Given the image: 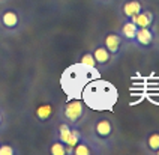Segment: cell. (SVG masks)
I'll list each match as a JSON object with an SVG mask.
<instances>
[{"label":"cell","instance_id":"6da1fadb","mask_svg":"<svg viewBox=\"0 0 159 155\" xmlns=\"http://www.w3.org/2000/svg\"><path fill=\"white\" fill-rule=\"evenodd\" d=\"M80 98L89 109L111 110L117 102V89L105 80H90L84 86Z\"/></svg>","mask_w":159,"mask_h":155},{"label":"cell","instance_id":"7a4b0ae2","mask_svg":"<svg viewBox=\"0 0 159 155\" xmlns=\"http://www.w3.org/2000/svg\"><path fill=\"white\" fill-rule=\"evenodd\" d=\"M95 71H99V69L86 66V65L80 63V62L77 65H72L71 68H68L65 71V74H63V77H62V86H63V89H65V92L66 93H71L74 98H80L84 86L90 80L99 77L98 74L92 75V73H95Z\"/></svg>","mask_w":159,"mask_h":155},{"label":"cell","instance_id":"3957f363","mask_svg":"<svg viewBox=\"0 0 159 155\" xmlns=\"http://www.w3.org/2000/svg\"><path fill=\"white\" fill-rule=\"evenodd\" d=\"M89 115V107L81 98H71L65 101L59 110V119L68 122L71 127H81Z\"/></svg>","mask_w":159,"mask_h":155},{"label":"cell","instance_id":"277c9868","mask_svg":"<svg viewBox=\"0 0 159 155\" xmlns=\"http://www.w3.org/2000/svg\"><path fill=\"white\" fill-rule=\"evenodd\" d=\"M89 137L99 146L111 145L116 139V125L110 118H98L90 127Z\"/></svg>","mask_w":159,"mask_h":155},{"label":"cell","instance_id":"5b68a950","mask_svg":"<svg viewBox=\"0 0 159 155\" xmlns=\"http://www.w3.org/2000/svg\"><path fill=\"white\" fill-rule=\"evenodd\" d=\"M156 38H158L156 27H138L132 45L141 51H149L152 48H155Z\"/></svg>","mask_w":159,"mask_h":155},{"label":"cell","instance_id":"8992f818","mask_svg":"<svg viewBox=\"0 0 159 155\" xmlns=\"http://www.w3.org/2000/svg\"><path fill=\"white\" fill-rule=\"evenodd\" d=\"M101 42H102V45L105 47L111 54L114 56L116 59H119V57L122 56V53L125 51V48H126V42L122 39V36L119 35L117 30L105 32Z\"/></svg>","mask_w":159,"mask_h":155},{"label":"cell","instance_id":"52a82bcc","mask_svg":"<svg viewBox=\"0 0 159 155\" xmlns=\"http://www.w3.org/2000/svg\"><path fill=\"white\" fill-rule=\"evenodd\" d=\"M90 51H92V54H93L95 60H96L98 69H107V68H110V66L117 60L114 56L102 45V42H99V44H96L95 47H92Z\"/></svg>","mask_w":159,"mask_h":155},{"label":"cell","instance_id":"ba28073f","mask_svg":"<svg viewBox=\"0 0 159 155\" xmlns=\"http://www.w3.org/2000/svg\"><path fill=\"white\" fill-rule=\"evenodd\" d=\"M144 8L146 5L143 0H125L119 6V17L122 20H132Z\"/></svg>","mask_w":159,"mask_h":155},{"label":"cell","instance_id":"9c48e42d","mask_svg":"<svg viewBox=\"0 0 159 155\" xmlns=\"http://www.w3.org/2000/svg\"><path fill=\"white\" fill-rule=\"evenodd\" d=\"M101 151H102L101 146L96 145L89 136H84L74 146V149L71 151V155H96Z\"/></svg>","mask_w":159,"mask_h":155},{"label":"cell","instance_id":"30bf717a","mask_svg":"<svg viewBox=\"0 0 159 155\" xmlns=\"http://www.w3.org/2000/svg\"><path fill=\"white\" fill-rule=\"evenodd\" d=\"M156 12L153 9L144 8L141 12H138L135 17L132 18V21L137 24V27H156Z\"/></svg>","mask_w":159,"mask_h":155},{"label":"cell","instance_id":"8fae6325","mask_svg":"<svg viewBox=\"0 0 159 155\" xmlns=\"http://www.w3.org/2000/svg\"><path fill=\"white\" fill-rule=\"evenodd\" d=\"M137 30H138V27L132 20H122V24H120L117 32L122 36V39L126 42V45H132L135 35H137Z\"/></svg>","mask_w":159,"mask_h":155},{"label":"cell","instance_id":"7c38bea8","mask_svg":"<svg viewBox=\"0 0 159 155\" xmlns=\"http://www.w3.org/2000/svg\"><path fill=\"white\" fill-rule=\"evenodd\" d=\"M20 23H21V20H20V14L17 11L6 9L0 14V24H2V27H5L6 30H15V29H18Z\"/></svg>","mask_w":159,"mask_h":155},{"label":"cell","instance_id":"4fadbf2b","mask_svg":"<svg viewBox=\"0 0 159 155\" xmlns=\"http://www.w3.org/2000/svg\"><path fill=\"white\" fill-rule=\"evenodd\" d=\"M54 113H56V109H54L53 104L51 102H44V104H41V106L36 107L35 118L41 124H48L54 118Z\"/></svg>","mask_w":159,"mask_h":155},{"label":"cell","instance_id":"5bb4252c","mask_svg":"<svg viewBox=\"0 0 159 155\" xmlns=\"http://www.w3.org/2000/svg\"><path fill=\"white\" fill-rule=\"evenodd\" d=\"M143 149L147 154H155L159 149V131H152L149 133L146 139L143 140Z\"/></svg>","mask_w":159,"mask_h":155},{"label":"cell","instance_id":"9a60e30c","mask_svg":"<svg viewBox=\"0 0 159 155\" xmlns=\"http://www.w3.org/2000/svg\"><path fill=\"white\" fill-rule=\"evenodd\" d=\"M71 129H72V127L68 124V122L60 120V122L57 124L56 133H54V140H59V142H62V143L66 145L68 137H69V134H71Z\"/></svg>","mask_w":159,"mask_h":155},{"label":"cell","instance_id":"2e32d148","mask_svg":"<svg viewBox=\"0 0 159 155\" xmlns=\"http://www.w3.org/2000/svg\"><path fill=\"white\" fill-rule=\"evenodd\" d=\"M83 137H84V133L81 131V127H72L71 134H69L68 142H66V146H68V149H69V155H71V151L74 149V146L77 145Z\"/></svg>","mask_w":159,"mask_h":155},{"label":"cell","instance_id":"e0dca14e","mask_svg":"<svg viewBox=\"0 0 159 155\" xmlns=\"http://www.w3.org/2000/svg\"><path fill=\"white\" fill-rule=\"evenodd\" d=\"M48 152L51 155H69V149L68 146L59 142V140H53L50 143V148H48Z\"/></svg>","mask_w":159,"mask_h":155},{"label":"cell","instance_id":"ac0fdd59","mask_svg":"<svg viewBox=\"0 0 159 155\" xmlns=\"http://www.w3.org/2000/svg\"><path fill=\"white\" fill-rule=\"evenodd\" d=\"M80 63L86 65V66H90V68H96V60H95V57H93V54H92V51L90 50H87V51H84V53H81V56H80Z\"/></svg>","mask_w":159,"mask_h":155},{"label":"cell","instance_id":"d6986e66","mask_svg":"<svg viewBox=\"0 0 159 155\" xmlns=\"http://www.w3.org/2000/svg\"><path fill=\"white\" fill-rule=\"evenodd\" d=\"M17 151L11 145H0V155H15Z\"/></svg>","mask_w":159,"mask_h":155},{"label":"cell","instance_id":"ffe728a7","mask_svg":"<svg viewBox=\"0 0 159 155\" xmlns=\"http://www.w3.org/2000/svg\"><path fill=\"white\" fill-rule=\"evenodd\" d=\"M96 3H99V5H108V3H111L113 0H95Z\"/></svg>","mask_w":159,"mask_h":155},{"label":"cell","instance_id":"44dd1931","mask_svg":"<svg viewBox=\"0 0 159 155\" xmlns=\"http://www.w3.org/2000/svg\"><path fill=\"white\" fill-rule=\"evenodd\" d=\"M2 122H3V115H2V111H0V125H2Z\"/></svg>","mask_w":159,"mask_h":155},{"label":"cell","instance_id":"7402d4cb","mask_svg":"<svg viewBox=\"0 0 159 155\" xmlns=\"http://www.w3.org/2000/svg\"><path fill=\"white\" fill-rule=\"evenodd\" d=\"M153 155H159V149H158V151H156V152H155V154H153Z\"/></svg>","mask_w":159,"mask_h":155}]
</instances>
